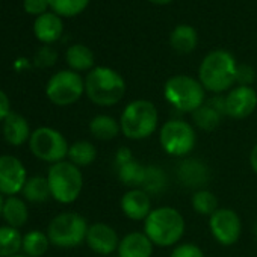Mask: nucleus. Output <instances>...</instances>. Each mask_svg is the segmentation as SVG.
Segmentation results:
<instances>
[{"mask_svg": "<svg viewBox=\"0 0 257 257\" xmlns=\"http://www.w3.org/2000/svg\"><path fill=\"white\" fill-rule=\"evenodd\" d=\"M176 174H177L179 182L183 186L192 188V189H197V191L204 189V186L210 180L209 168L201 161L192 159V158L180 161V164L177 165Z\"/></svg>", "mask_w": 257, "mask_h": 257, "instance_id": "16", "label": "nucleus"}, {"mask_svg": "<svg viewBox=\"0 0 257 257\" xmlns=\"http://www.w3.org/2000/svg\"><path fill=\"white\" fill-rule=\"evenodd\" d=\"M132 159H135L132 150H131V149H127V147H121V149H118V152H116V155H115V165L118 167V165H121V164H125V162H128V161H132Z\"/></svg>", "mask_w": 257, "mask_h": 257, "instance_id": "38", "label": "nucleus"}, {"mask_svg": "<svg viewBox=\"0 0 257 257\" xmlns=\"http://www.w3.org/2000/svg\"><path fill=\"white\" fill-rule=\"evenodd\" d=\"M23 248V236L19 228L5 225L0 227V257L17 255Z\"/></svg>", "mask_w": 257, "mask_h": 257, "instance_id": "26", "label": "nucleus"}, {"mask_svg": "<svg viewBox=\"0 0 257 257\" xmlns=\"http://www.w3.org/2000/svg\"><path fill=\"white\" fill-rule=\"evenodd\" d=\"M11 113V104H10V98L8 95L0 89V121H5L7 116Z\"/></svg>", "mask_w": 257, "mask_h": 257, "instance_id": "37", "label": "nucleus"}, {"mask_svg": "<svg viewBox=\"0 0 257 257\" xmlns=\"http://www.w3.org/2000/svg\"><path fill=\"white\" fill-rule=\"evenodd\" d=\"M50 245L47 233L32 230L23 236V251L28 257H41Z\"/></svg>", "mask_w": 257, "mask_h": 257, "instance_id": "30", "label": "nucleus"}, {"mask_svg": "<svg viewBox=\"0 0 257 257\" xmlns=\"http://www.w3.org/2000/svg\"><path fill=\"white\" fill-rule=\"evenodd\" d=\"M165 100L180 112H195L206 101V89L191 76L177 74L167 80L164 88Z\"/></svg>", "mask_w": 257, "mask_h": 257, "instance_id": "5", "label": "nucleus"}, {"mask_svg": "<svg viewBox=\"0 0 257 257\" xmlns=\"http://www.w3.org/2000/svg\"><path fill=\"white\" fill-rule=\"evenodd\" d=\"M50 8L64 17H73L80 14L89 4V0H49Z\"/></svg>", "mask_w": 257, "mask_h": 257, "instance_id": "32", "label": "nucleus"}, {"mask_svg": "<svg viewBox=\"0 0 257 257\" xmlns=\"http://www.w3.org/2000/svg\"><path fill=\"white\" fill-rule=\"evenodd\" d=\"M4 203H5V200H4V195L0 194V216H2V210H4Z\"/></svg>", "mask_w": 257, "mask_h": 257, "instance_id": "41", "label": "nucleus"}, {"mask_svg": "<svg viewBox=\"0 0 257 257\" xmlns=\"http://www.w3.org/2000/svg\"><path fill=\"white\" fill-rule=\"evenodd\" d=\"M86 219L76 212H64L56 215L47 228L50 243L59 248H74L86 240Z\"/></svg>", "mask_w": 257, "mask_h": 257, "instance_id": "7", "label": "nucleus"}, {"mask_svg": "<svg viewBox=\"0 0 257 257\" xmlns=\"http://www.w3.org/2000/svg\"><path fill=\"white\" fill-rule=\"evenodd\" d=\"M159 112L149 100L131 101L122 110L119 118L121 132L125 138L141 141L150 138L158 128Z\"/></svg>", "mask_w": 257, "mask_h": 257, "instance_id": "3", "label": "nucleus"}, {"mask_svg": "<svg viewBox=\"0 0 257 257\" xmlns=\"http://www.w3.org/2000/svg\"><path fill=\"white\" fill-rule=\"evenodd\" d=\"M255 80V71L251 65L242 64L236 68V83L237 86H251V83Z\"/></svg>", "mask_w": 257, "mask_h": 257, "instance_id": "34", "label": "nucleus"}, {"mask_svg": "<svg viewBox=\"0 0 257 257\" xmlns=\"http://www.w3.org/2000/svg\"><path fill=\"white\" fill-rule=\"evenodd\" d=\"M118 257H152L153 242L144 231L127 233L118 243Z\"/></svg>", "mask_w": 257, "mask_h": 257, "instance_id": "18", "label": "nucleus"}, {"mask_svg": "<svg viewBox=\"0 0 257 257\" xmlns=\"http://www.w3.org/2000/svg\"><path fill=\"white\" fill-rule=\"evenodd\" d=\"M50 7L49 0H25V10L28 14L32 16H43L46 14L44 11Z\"/></svg>", "mask_w": 257, "mask_h": 257, "instance_id": "35", "label": "nucleus"}, {"mask_svg": "<svg viewBox=\"0 0 257 257\" xmlns=\"http://www.w3.org/2000/svg\"><path fill=\"white\" fill-rule=\"evenodd\" d=\"M13 257H28V255H20V254H17V255H13Z\"/></svg>", "mask_w": 257, "mask_h": 257, "instance_id": "43", "label": "nucleus"}, {"mask_svg": "<svg viewBox=\"0 0 257 257\" xmlns=\"http://www.w3.org/2000/svg\"><path fill=\"white\" fill-rule=\"evenodd\" d=\"M29 147L32 155L49 164L62 162L68 156V143L65 137L52 127H40L32 132L29 140Z\"/></svg>", "mask_w": 257, "mask_h": 257, "instance_id": "9", "label": "nucleus"}, {"mask_svg": "<svg viewBox=\"0 0 257 257\" xmlns=\"http://www.w3.org/2000/svg\"><path fill=\"white\" fill-rule=\"evenodd\" d=\"M47 182L50 186L52 198L62 204H70L76 201L83 188L82 171L70 161L53 164L49 168Z\"/></svg>", "mask_w": 257, "mask_h": 257, "instance_id": "6", "label": "nucleus"}, {"mask_svg": "<svg viewBox=\"0 0 257 257\" xmlns=\"http://www.w3.org/2000/svg\"><path fill=\"white\" fill-rule=\"evenodd\" d=\"M22 192H23L25 198L32 203H43L52 197L47 177H41V176H34V177L28 179Z\"/></svg>", "mask_w": 257, "mask_h": 257, "instance_id": "29", "label": "nucleus"}, {"mask_svg": "<svg viewBox=\"0 0 257 257\" xmlns=\"http://www.w3.org/2000/svg\"><path fill=\"white\" fill-rule=\"evenodd\" d=\"M185 219L174 207H158L150 212L144 221V233L158 246H173L185 234Z\"/></svg>", "mask_w": 257, "mask_h": 257, "instance_id": "1", "label": "nucleus"}, {"mask_svg": "<svg viewBox=\"0 0 257 257\" xmlns=\"http://www.w3.org/2000/svg\"><path fill=\"white\" fill-rule=\"evenodd\" d=\"M249 165H251V170L257 174V144L252 147L249 153Z\"/></svg>", "mask_w": 257, "mask_h": 257, "instance_id": "39", "label": "nucleus"}, {"mask_svg": "<svg viewBox=\"0 0 257 257\" xmlns=\"http://www.w3.org/2000/svg\"><path fill=\"white\" fill-rule=\"evenodd\" d=\"M97 158V149L89 141H76L68 149V159L76 167H88Z\"/></svg>", "mask_w": 257, "mask_h": 257, "instance_id": "28", "label": "nucleus"}, {"mask_svg": "<svg viewBox=\"0 0 257 257\" xmlns=\"http://www.w3.org/2000/svg\"><path fill=\"white\" fill-rule=\"evenodd\" d=\"M254 233H255V239H257V224H255V228H254Z\"/></svg>", "mask_w": 257, "mask_h": 257, "instance_id": "42", "label": "nucleus"}, {"mask_svg": "<svg viewBox=\"0 0 257 257\" xmlns=\"http://www.w3.org/2000/svg\"><path fill=\"white\" fill-rule=\"evenodd\" d=\"M171 257H204V252L198 245L192 242H185V243H177L173 248Z\"/></svg>", "mask_w": 257, "mask_h": 257, "instance_id": "33", "label": "nucleus"}, {"mask_svg": "<svg viewBox=\"0 0 257 257\" xmlns=\"http://www.w3.org/2000/svg\"><path fill=\"white\" fill-rule=\"evenodd\" d=\"M119 237L113 227L104 222H95L89 225L86 233V245L100 255H107L118 249Z\"/></svg>", "mask_w": 257, "mask_h": 257, "instance_id": "14", "label": "nucleus"}, {"mask_svg": "<svg viewBox=\"0 0 257 257\" xmlns=\"http://www.w3.org/2000/svg\"><path fill=\"white\" fill-rule=\"evenodd\" d=\"M55 61H56V53L50 47H43L37 53V58H35V62L38 67H50L55 64Z\"/></svg>", "mask_w": 257, "mask_h": 257, "instance_id": "36", "label": "nucleus"}, {"mask_svg": "<svg viewBox=\"0 0 257 257\" xmlns=\"http://www.w3.org/2000/svg\"><path fill=\"white\" fill-rule=\"evenodd\" d=\"M85 92V80L73 70H62L53 74L46 86L49 100L58 106L76 103Z\"/></svg>", "mask_w": 257, "mask_h": 257, "instance_id": "10", "label": "nucleus"}, {"mask_svg": "<svg viewBox=\"0 0 257 257\" xmlns=\"http://www.w3.org/2000/svg\"><path fill=\"white\" fill-rule=\"evenodd\" d=\"M89 132L94 138L100 141H110L116 138L121 132L119 122L110 115H95L89 121Z\"/></svg>", "mask_w": 257, "mask_h": 257, "instance_id": "21", "label": "nucleus"}, {"mask_svg": "<svg viewBox=\"0 0 257 257\" xmlns=\"http://www.w3.org/2000/svg\"><path fill=\"white\" fill-rule=\"evenodd\" d=\"M198 43V37H197V31L188 25H180L177 26L170 37V44L171 47L182 55L191 53Z\"/></svg>", "mask_w": 257, "mask_h": 257, "instance_id": "23", "label": "nucleus"}, {"mask_svg": "<svg viewBox=\"0 0 257 257\" xmlns=\"http://www.w3.org/2000/svg\"><path fill=\"white\" fill-rule=\"evenodd\" d=\"M149 2L156 4V5H167V4H170V2H171V0H149Z\"/></svg>", "mask_w": 257, "mask_h": 257, "instance_id": "40", "label": "nucleus"}, {"mask_svg": "<svg viewBox=\"0 0 257 257\" xmlns=\"http://www.w3.org/2000/svg\"><path fill=\"white\" fill-rule=\"evenodd\" d=\"M191 204H192V209L198 215L209 216V218L219 209L216 195L212 191H209V189H198V191H195L192 198H191Z\"/></svg>", "mask_w": 257, "mask_h": 257, "instance_id": "31", "label": "nucleus"}, {"mask_svg": "<svg viewBox=\"0 0 257 257\" xmlns=\"http://www.w3.org/2000/svg\"><path fill=\"white\" fill-rule=\"evenodd\" d=\"M209 228L215 240L224 246L236 243L242 233V222L239 215L227 207H219L209 218Z\"/></svg>", "mask_w": 257, "mask_h": 257, "instance_id": "11", "label": "nucleus"}, {"mask_svg": "<svg viewBox=\"0 0 257 257\" xmlns=\"http://www.w3.org/2000/svg\"><path fill=\"white\" fill-rule=\"evenodd\" d=\"M85 92L88 98L98 106H113L124 97L125 82L115 70L95 67L85 79Z\"/></svg>", "mask_w": 257, "mask_h": 257, "instance_id": "4", "label": "nucleus"}, {"mask_svg": "<svg viewBox=\"0 0 257 257\" xmlns=\"http://www.w3.org/2000/svg\"><path fill=\"white\" fill-rule=\"evenodd\" d=\"M28 182L23 162L11 155L0 156V194L14 197L20 194Z\"/></svg>", "mask_w": 257, "mask_h": 257, "instance_id": "12", "label": "nucleus"}, {"mask_svg": "<svg viewBox=\"0 0 257 257\" xmlns=\"http://www.w3.org/2000/svg\"><path fill=\"white\" fill-rule=\"evenodd\" d=\"M4 219L8 222L10 227L20 228L23 227L28 219H29V209L26 203L19 198V197H8L4 203V210H2Z\"/></svg>", "mask_w": 257, "mask_h": 257, "instance_id": "22", "label": "nucleus"}, {"mask_svg": "<svg viewBox=\"0 0 257 257\" xmlns=\"http://www.w3.org/2000/svg\"><path fill=\"white\" fill-rule=\"evenodd\" d=\"M62 29H64L62 22L55 14H43L35 20L34 25L35 37L44 44L55 43L62 35Z\"/></svg>", "mask_w": 257, "mask_h": 257, "instance_id": "20", "label": "nucleus"}, {"mask_svg": "<svg viewBox=\"0 0 257 257\" xmlns=\"http://www.w3.org/2000/svg\"><path fill=\"white\" fill-rule=\"evenodd\" d=\"M119 204L122 213L132 221H146V218L153 210L150 195L140 188L128 189L122 195Z\"/></svg>", "mask_w": 257, "mask_h": 257, "instance_id": "17", "label": "nucleus"}, {"mask_svg": "<svg viewBox=\"0 0 257 257\" xmlns=\"http://www.w3.org/2000/svg\"><path fill=\"white\" fill-rule=\"evenodd\" d=\"M159 141L165 153L174 158H183L195 147V128L183 119H170L161 127Z\"/></svg>", "mask_w": 257, "mask_h": 257, "instance_id": "8", "label": "nucleus"}, {"mask_svg": "<svg viewBox=\"0 0 257 257\" xmlns=\"http://www.w3.org/2000/svg\"><path fill=\"white\" fill-rule=\"evenodd\" d=\"M225 115V100L224 97H212L204 101L195 112H192L194 124L201 131H215L221 124L222 116Z\"/></svg>", "mask_w": 257, "mask_h": 257, "instance_id": "15", "label": "nucleus"}, {"mask_svg": "<svg viewBox=\"0 0 257 257\" xmlns=\"http://www.w3.org/2000/svg\"><path fill=\"white\" fill-rule=\"evenodd\" d=\"M225 115L240 119L249 116L257 107V92L251 86H236L224 97Z\"/></svg>", "mask_w": 257, "mask_h": 257, "instance_id": "13", "label": "nucleus"}, {"mask_svg": "<svg viewBox=\"0 0 257 257\" xmlns=\"http://www.w3.org/2000/svg\"><path fill=\"white\" fill-rule=\"evenodd\" d=\"M167 186H168V177L165 171L156 165H147L144 182L140 189L146 191L149 195H159L167 189Z\"/></svg>", "mask_w": 257, "mask_h": 257, "instance_id": "27", "label": "nucleus"}, {"mask_svg": "<svg viewBox=\"0 0 257 257\" xmlns=\"http://www.w3.org/2000/svg\"><path fill=\"white\" fill-rule=\"evenodd\" d=\"M67 64L73 71H86L94 67V53L83 44H74L67 50Z\"/></svg>", "mask_w": 257, "mask_h": 257, "instance_id": "25", "label": "nucleus"}, {"mask_svg": "<svg viewBox=\"0 0 257 257\" xmlns=\"http://www.w3.org/2000/svg\"><path fill=\"white\" fill-rule=\"evenodd\" d=\"M116 176L122 185L128 186L131 189L141 188L144 182V176H146V165L132 159L116 167Z\"/></svg>", "mask_w": 257, "mask_h": 257, "instance_id": "24", "label": "nucleus"}, {"mask_svg": "<svg viewBox=\"0 0 257 257\" xmlns=\"http://www.w3.org/2000/svg\"><path fill=\"white\" fill-rule=\"evenodd\" d=\"M31 127L25 116L11 112L4 121V138L11 146H22L31 140Z\"/></svg>", "mask_w": 257, "mask_h": 257, "instance_id": "19", "label": "nucleus"}, {"mask_svg": "<svg viewBox=\"0 0 257 257\" xmlns=\"http://www.w3.org/2000/svg\"><path fill=\"white\" fill-rule=\"evenodd\" d=\"M237 64L227 50L210 52L200 65V83L206 91L221 94L236 83Z\"/></svg>", "mask_w": 257, "mask_h": 257, "instance_id": "2", "label": "nucleus"}]
</instances>
